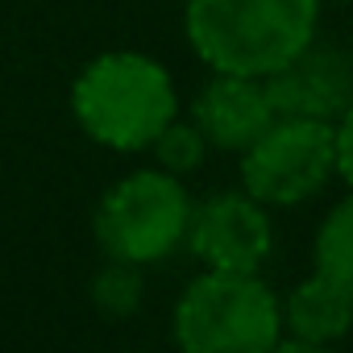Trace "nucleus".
I'll use <instances>...</instances> for the list:
<instances>
[{
  "instance_id": "f257e3e1",
  "label": "nucleus",
  "mask_w": 353,
  "mask_h": 353,
  "mask_svg": "<svg viewBox=\"0 0 353 353\" xmlns=\"http://www.w3.org/2000/svg\"><path fill=\"white\" fill-rule=\"evenodd\" d=\"M320 0H188L196 54L229 75H270L316 38Z\"/></svg>"
},
{
  "instance_id": "f03ea898",
  "label": "nucleus",
  "mask_w": 353,
  "mask_h": 353,
  "mask_svg": "<svg viewBox=\"0 0 353 353\" xmlns=\"http://www.w3.org/2000/svg\"><path fill=\"white\" fill-rule=\"evenodd\" d=\"M75 121L88 137L112 150H145L158 129L179 112L170 75L133 50L100 54L71 92Z\"/></svg>"
},
{
  "instance_id": "7ed1b4c3",
  "label": "nucleus",
  "mask_w": 353,
  "mask_h": 353,
  "mask_svg": "<svg viewBox=\"0 0 353 353\" xmlns=\"http://www.w3.org/2000/svg\"><path fill=\"white\" fill-rule=\"evenodd\" d=\"M279 328V299L254 270H208L174 307V341L188 353H266Z\"/></svg>"
},
{
  "instance_id": "20e7f679",
  "label": "nucleus",
  "mask_w": 353,
  "mask_h": 353,
  "mask_svg": "<svg viewBox=\"0 0 353 353\" xmlns=\"http://www.w3.org/2000/svg\"><path fill=\"white\" fill-rule=\"evenodd\" d=\"M188 192L166 170H137L121 179L96 208V237L108 258L121 262H158L174 254L188 233Z\"/></svg>"
},
{
  "instance_id": "39448f33",
  "label": "nucleus",
  "mask_w": 353,
  "mask_h": 353,
  "mask_svg": "<svg viewBox=\"0 0 353 353\" xmlns=\"http://www.w3.org/2000/svg\"><path fill=\"white\" fill-rule=\"evenodd\" d=\"M332 174L349 170L336 154V129L328 121L279 117L250 150H241V179L258 204H299Z\"/></svg>"
},
{
  "instance_id": "423d86ee",
  "label": "nucleus",
  "mask_w": 353,
  "mask_h": 353,
  "mask_svg": "<svg viewBox=\"0 0 353 353\" xmlns=\"http://www.w3.org/2000/svg\"><path fill=\"white\" fill-rule=\"evenodd\" d=\"M266 96L274 104V117H295V121H332L349 112V92H353V71L349 59L336 42H307L295 50L283 67L262 75Z\"/></svg>"
},
{
  "instance_id": "0eeeda50",
  "label": "nucleus",
  "mask_w": 353,
  "mask_h": 353,
  "mask_svg": "<svg viewBox=\"0 0 353 353\" xmlns=\"http://www.w3.org/2000/svg\"><path fill=\"white\" fill-rule=\"evenodd\" d=\"M188 245L208 270H258L270 254V221L254 196H216L188 216Z\"/></svg>"
},
{
  "instance_id": "6e6552de",
  "label": "nucleus",
  "mask_w": 353,
  "mask_h": 353,
  "mask_svg": "<svg viewBox=\"0 0 353 353\" xmlns=\"http://www.w3.org/2000/svg\"><path fill=\"white\" fill-rule=\"evenodd\" d=\"M196 129L204 133L208 145L216 150H250L279 117L274 104L266 96V83L258 75H229L216 71V79L196 96V112H192Z\"/></svg>"
},
{
  "instance_id": "1a4fd4ad",
  "label": "nucleus",
  "mask_w": 353,
  "mask_h": 353,
  "mask_svg": "<svg viewBox=\"0 0 353 353\" xmlns=\"http://www.w3.org/2000/svg\"><path fill=\"white\" fill-rule=\"evenodd\" d=\"M349 283H336L328 274H312L307 283H299L287 299V328L295 332L291 349H320L336 341L349 328Z\"/></svg>"
},
{
  "instance_id": "9d476101",
  "label": "nucleus",
  "mask_w": 353,
  "mask_h": 353,
  "mask_svg": "<svg viewBox=\"0 0 353 353\" xmlns=\"http://www.w3.org/2000/svg\"><path fill=\"white\" fill-rule=\"evenodd\" d=\"M316 274L353 283V208L336 204L316 237Z\"/></svg>"
},
{
  "instance_id": "9b49d317",
  "label": "nucleus",
  "mask_w": 353,
  "mask_h": 353,
  "mask_svg": "<svg viewBox=\"0 0 353 353\" xmlns=\"http://www.w3.org/2000/svg\"><path fill=\"white\" fill-rule=\"evenodd\" d=\"M92 299H96V307H100L104 316H112V320L133 316L137 303H141V274H137V262H121V258H112V262L96 274V283H92Z\"/></svg>"
},
{
  "instance_id": "f8f14e48",
  "label": "nucleus",
  "mask_w": 353,
  "mask_h": 353,
  "mask_svg": "<svg viewBox=\"0 0 353 353\" xmlns=\"http://www.w3.org/2000/svg\"><path fill=\"white\" fill-rule=\"evenodd\" d=\"M150 145L158 150V162H162L166 174L196 170V166L204 162V154H208V141H204V133L196 129V121L183 125V121H174V117L158 129V137H154Z\"/></svg>"
}]
</instances>
